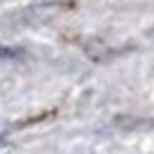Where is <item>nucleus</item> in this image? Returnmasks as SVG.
<instances>
[{
	"instance_id": "nucleus-1",
	"label": "nucleus",
	"mask_w": 154,
	"mask_h": 154,
	"mask_svg": "<svg viewBox=\"0 0 154 154\" xmlns=\"http://www.w3.org/2000/svg\"><path fill=\"white\" fill-rule=\"evenodd\" d=\"M19 55H21L19 48H12V46L0 44V60H14V58H19Z\"/></svg>"
}]
</instances>
